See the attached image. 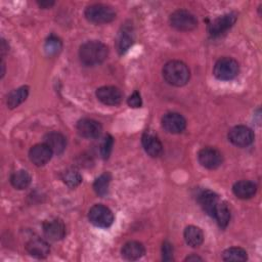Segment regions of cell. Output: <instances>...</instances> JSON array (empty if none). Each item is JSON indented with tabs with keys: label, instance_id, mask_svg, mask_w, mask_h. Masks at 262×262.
I'll use <instances>...</instances> for the list:
<instances>
[{
	"label": "cell",
	"instance_id": "obj_1",
	"mask_svg": "<svg viewBox=\"0 0 262 262\" xmlns=\"http://www.w3.org/2000/svg\"><path fill=\"white\" fill-rule=\"evenodd\" d=\"M108 49L105 44L97 40H91L83 43L79 49L81 62L86 67L100 64L107 57Z\"/></svg>",
	"mask_w": 262,
	"mask_h": 262
},
{
	"label": "cell",
	"instance_id": "obj_2",
	"mask_svg": "<svg viewBox=\"0 0 262 262\" xmlns=\"http://www.w3.org/2000/svg\"><path fill=\"white\" fill-rule=\"evenodd\" d=\"M163 77L168 84L180 87L188 82L190 72L184 62L180 60H170L163 68Z\"/></svg>",
	"mask_w": 262,
	"mask_h": 262
},
{
	"label": "cell",
	"instance_id": "obj_3",
	"mask_svg": "<svg viewBox=\"0 0 262 262\" xmlns=\"http://www.w3.org/2000/svg\"><path fill=\"white\" fill-rule=\"evenodd\" d=\"M85 17L93 24H107L116 18V11L105 4H92L86 7Z\"/></svg>",
	"mask_w": 262,
	"mask_h": 262
},
{
	"label": "cell",
	"instance_id": "obj_4",
	"mask_svg": "<svg viewBox=\"0 0 262 262\" xmlns=\"http://www.w3.org/2000/svg\"><path fill=\"white\" fill-rule=\"evenodd\" d=\"M213 73L219 80H232L238 74V63L231 57H222L216 61Z\"/></svg>",
	"mask_w": 262,
	"mask_h": 262
},
{
	"label": "cell",
	"instance_id": "obj_5",
	"mask_svg": "<svg viewBox=\"0 0 262 262\" xmlns=\"http://www.w3.org/2000/svg\"><path fill=\"white\" fill-rule=\"evenodd\" d=\"M170 25L178 31H191L196 28V17L185 9H178L170 15Z\"/></svg>",
	"mask_w": 262,
	"mask_h": 262
},
{
	"label": "cell",
	"instance_id": "obj_6",
	"mask_svg": "<svg viewBox=\"0 0 262 262\" xmlns=\"http://www.w3.org/2000/svg\"><path fill=\"white\" fill-rule=\"evenodd\" d=\"M88 218L93 225L102 228L110 227L114 222L113 212L101 204H96L90 208Z\"/></svg>",
	"mask_w": 262,
	"mask_h": 262
},
{
	"label": "cell",
	"instance_id": "obj_7",
	"mask_svg": "<svg viewBox=\"0 0 262 262\" xmlns=\"http://www.w3.org/2000/svg\"><path fill=\"white\" fill-rule=\"evenodd\" d=\"M228 139L232 144L238 147H245L250 145L253 142L254 133L252 129H250L249 127L244 125H238L233 127L229 131Z\"/></svg>",
	"mask_w": 262,
	"mask_h": 262
},
{
	"label": "cell",
	"instance_id": "obj_8",
	"mask_svg": "<svg viewBox=\"0 0 262 262\" xmlns=\"http://www.w3.org/2000/svg\"><path fill=\"white\" fill-rule=\"evenodd\" d=\"M200 164L207 169H216L222 164L221 152L214 147L202 148L198 154Z\"/></svg>",
	"mask_w": 262,
	"mask_h": 262
},
{
	"label": "cell",
	"instance_id": "obj_9",
	"mask_svg": "<svg viewBox=\"0 0 262 262\" xmlns=\"http://www.w3.org/2000/svg\"><path fill=\"white\" fill-rule=\"evenodd\" d=\"M235 20H236L235 13L230 12V13L223 14L210 23V25L208 26V31L210 35L218 36L224 33L225 31H227L228 29H230L234 25Z\"/></svg>",
	"mask_w": 262,
	"mask_h": 262
},
{
	"label": "cell",
	"instance_id": "obj_10",
	"mask_svg": "<svg viewBox=\"0 0 262 262\" xmlns=\"http://www.w3.org/2000/svg\"><path fill=\"white\" fill-rule=\"evenodd\" d=\"M163 128L172 134L181 133L186 127V121L182 115L178 113H167L162 118Z\"/></svg>",
	"mask_w": 262,
	"mask_h": 262
},
{
	"label": "cell",
	"instance_id": "obj_11",
	"mask_svg": "<svg viewBox=\"0 0 262 262\" xmlns=\"http://www.w3.org/2000/svg\"><path fill=\"white\" fill-rule=\"evenodd\" d=\"M96 97L106 105H117L121 103L123 94L121 90L115 86H103L96 90Z\"/></svg>",
	"mask_w": 262,
	"mask_h": 262
},
{
	"label": "cell",
	"instance_id": "obj_12",
	"mask_svg": "<svg viewBox=\"0 0 262 262\" xmlns=\"http://www.w3.org/2000/svg\"><path fill=\"white\" fill-rule=\"evenodd\" d=\"M52 154V150L46 143H39L31 147L29 158L34 165L41 167L49 162Z\"/></svg>",
	"mask_w": 262,
	"mask_h": 262
},
{
	"label": "cell",
	"instance_id": "obj_13",
	"mask_svg": "<svg viewBox=\"0 0 262 262\" xmlns=\"http://www.w3.org/2000/svg\"><path fill=\"white\" fill-rule=\"evenodd\" d=\"M77 130L79 134L85 138H96L100 135L102 127L99 122L93 119H81L77 123Z\"/></svg>",
	"mask_w": 262,
	"mask_h": 262
},
{
	"label": "cell",
	"instance_id": "obj_14",
	"mask_svg": "<svg viewBox=\"0 0 262 262\" xmlns=\"http://www.w3.org/2000/svg\"><path fill=\"white\" fill-rule=\"evenodd\" d=\"M43 232L48 239L56 242L64 237L66 226L61 220L53 219L43 223Z\"/></svg>",
	"mask_w": 262,
	"mask_h": 262
},
{
	"label": "cell",
	"instance_id": "obj_15",
	"mask_svg": "<svg viewBox=\"0 0 262 262\" xmlns=\"http://www.w3.org/2000/svg\"><path fill=\"white\" fill-rule=\"evenodd\" d=\"M141 143L145 152L150 157H159L163 151V145L160 139L150 132H144L141 137Z\"/></svg>",
	"mask_w": 262,
	"mask_h": 262
},
{
	"label": "cell",
	"instance_id": "obj_16",
	"mask_svg": "<svg viewBox=\"0 0 262 262\" xmlns=\"http://www.w3.org/2000/svg\"><path fill=\"white\" fill-rule=\"evenodd\" d=\"M198 201L200 203V205L202 206V208L204 209V211H206V213L208 215H210L211 217H213L214 215V211L215 208L218 204V202L220 201L219 196L213 192L212 190L209 189H205L202 190L199 195H198Z\"/></svg>",
	"mask_w": 262,
	"mask_h": 262
},
{
	"label": "cell",
	"instance_id": "obj_17",
	"mask_svg": "<svg viewBox=\"0 0 262 262\" xmlns=\"http://www.w3.org/2000/svg\"><path fill=\"white\" fill-rule=\"evenodd\" d=\"M26 249L31 256L39 259L47 257L50 252L49 245L44 239L38 237L30 239L26 245Z\"/></svg>",
	"mask_w": 262,
	"mask_h": 262
},
{
	"label": "cell",
	"instance_id": "obj_18",
	"mask_svg": "<svg viewBox=\"0 0 262 262\" xmlns=\"http://www.w3.org/2000/svg\"><path fill=\"white\" fill-rule=\"evenodd\" d=\"M134 41V33L132 31L131 26L125 25L121 28V31L117 37V49L120 54L125 53Z\"/></svg>",
	"mask_w": 262,
	"mask_h": 262
},
{
	"label": "cell",
	"instance_id": "obj_19",
	"mask_svg": "<svg viewBox=\"0 0 262 262\" xmlns=\"http://www.w3.org/2000/svg\"><path fill=\"white\" fill-rule=\"evenodd\" d=\"M232 191L236 198L247 200L254 196L257 191V185L250 180H241L233 184Z\"/></svg>",
	"mask_w": 262,
	"mask_h": 262
},
{
	"label": "cell",
	"instance_id": "obj_20",
	"mask_svg": "<svg viewBox=\"0 0 262 262\" xmlns=\"http://www.w3.org/2000/svg\"><path fill=\"white\" fill-rule=\"evenodd\" d=\"M122 256L123 258H125L126 260H138L139 258H141L144 253H145V248L144 246L136 241H130L127 242L122 250H121Z\"/></svg>",
	"mask_w": 262,
	"mask_h": 262
},
{
	"label": "cell",
	"instance_id": "obj_21",
	"mask_svg": "<svg viewBox=\"0 0 262 262\" xmlns=\"http://www.w3.org/2000/svg\"><path fill=\"white\" fill-rule=\"evenodd\" d=\"M44 143H46L52 152L61 154L67 146L66 137L59 132H49L44 136Z\"/></svg>",
	"mask_w": 262,
	"mask_h": 262
},
{
	"label": "cell",
	"instance_id": "obj_22",
	"mask_svg": "<svg viewBox=\"0 0 262 262\" xmlns=\"http://www.w3.org/2000/svg\"><path fill=\"white\" fill-rule=\"evenodd\" d=\"M184 239L188 246L198 248L204 241L203 230L198 226L189 225L184 229Z\"/></svg>",
	"mask_w": 262,
	"mask_h": 262
},
{
	"label": "cell",
	"instance_id": "obj_23",
	"mask_svg": "<svg viewBox=\"0 0 262 262\" xmlns=\"http://www.w3.org/2000/svg\"><path fill=\"white\" fill-rule=\"evenodd\" d=\"M213 218L216 219L218 225L221 228H225L228 225L230 220V210L225 202L221 200L218 202L214 211Z\"/></svg>",
	"mask_w": 262,
	"mask_h": 262
},
{
	"label": "cell",
	"instance_id": "obj_24",
	"mask_svg": "<svg viewBox=\"0 0 262 262\" xmlns=\"http://www.w3.org/2000/svg\"><path fill=\"white\" fill-rule=\"evenodd\" d=\"M29 94V87L21 86L12 90L7 96V106L9 108H14L23 103Z\"/></svg>",
	"mask_w": 262,
	"mask_h": 262
},
{
	"label": "cell",
	"instance_id": "obj_25",
	"mask_svg": "<svg viewBox=\"0 0 262 262\" xmlns=\"http://www.w3.org/2000/svg\"><path fill=\"white\" fill-rule=\"evenodd\" d=\"M31 175L26 170H18L10 176V182L17 189H25L31 183Z\"/></svg>",
	"mask_w": 262,
	"mask_h": 262
},
{
	"label": "cell",
	"instance_id": "obj_26",
	"mask_svg": "<svg viewBox=\"0 0 262 262\" xmlns=\"http://www.w3.org/2000/svg\"><path fill=\"white\" fill-rule=\"evenodd\" d=\"M248 258L246 250L237 247L228 248L222 254L224 261H246Z\"/></svg>",
	"mask_w": 262,
	"mask_h": 262
},
{
	"label": "cell",
	"instance_id": "obj_27",
	"mask_svg": "<svg viewBox=\"0 0 262 262\" xmlns=\"http://www.w3.org/2000/svg\"><path fill=\"white\" fill-rule=\"evenodd\" d=\"M110 182H111V175H110V173L101 174L93 183V188H94L95 192L99 196H104L107 193Z\"/></svg>",
	"mask_w": 262,
	"mask_h": 262
},
{
	"label": "cell",
	"instance_id": "obj_28",
	"mask_svg": "<svg viewBox=\"0 0 262 262\" xmlns=\"http://www.w3.org/2000/svg\"><path fill=\"white\" fill-rule=\"evenodd\" d=\"M62 47V43L59 40V38L51 35L50 37L47 38V40L45 41L44 44V51L46 53V55L48 56H54L56 54H58V52L61 50Z\"/></svg>",
	"mask_w": 262,
	"mask_h": 262
},
{
	"label": "cell",
	"instance_id": "obj_29",
	"mask_svg": "<svg viewBox=\"0 0 262 262\" xmlns=\"http://www.w3.org/2000/svg\"><path fill=\"white\" fill-rule=\"evenodd\" d=\"M62 180L69 187H76L82 182V176L76 170L69 169L62 173Z\"/></svg>",
	"mask_w": 262,
	"mask_h": 262
},
{
	"label": "cell",
	"instance_id": "obj_30",
	"mask_svg": "<svg viewBox=\"0 0 262 262\" xmlns=\"http://www.w3.org/2000/svg\"><path fill=\"white\" fill-rule=\"evenodd\" d=\"M113 144H114V139L111 135H106L102 142H101V145H100V154H101V157L105 160V159H108L110 155H111V151H112V148H113Z\"/></svg>",
	"mask_w": 262,
	"mask_h": 262
},
{
	"label": "cell",
	"instance_id": "obj_31",
	"mask_svg": "<svg viewBox=\"0 0 262 262\" xmlns=\"http://www.w3.org/2000/svg\"><path fill=\"white\" fill-rule=\"evenodd\" d=\"M162 253L164 261H173V247L169 242H164Z\"/></svg>",
	"mask_w": 262,
	"mask_h": 262
},
{
	"label": "cell",
	"instance_id": "obj_32",
	"mask_svg": "<svg viewBox=\"0 0 262 262\" xmlns=\"http://www.w3.org/2000/svg\"><path fill=\"white\" fill-rule=\"evenodd\" d=\"M127 103L131 107H140L142 104V99L138 91H134L128 98Z\"/></svg>",
	"mask_w": 262,
	"mask_h": 262
},
{
	"label": "cell",
	"instance_id": "obj_33",
	"mask_svg": "<svg viewBox=\"0 0 262 262\" xmlns=\"http://www.w3.org/2000/svg\"><path fill=\"white\" fill-rule=\"evenodd\" d=\"M38 4L42 8H49L54 4V2L53 1H41V2H38Z\"/></svg>",
	"mask_w": 262,
	"mask_h": 262
},
{
	"label": "cell",
	"instance_id": "obj_34",
	"mask_svg": "<svg viewBox=\"0 0 262 262\" xmlns=\"http://www.w3.org/2000/svg\"><path fill=\"white\" fill-rule=\"evenodd\" d=\"M8 51V44L5 42L4 39H2L1 41V54L2 56H4V54Z\"/></svg>",
	"mask_w": 262,
	"mask_h": 262
},
{
	"label": "cell",
	"instance_id": "obj_35",
	"mask_svg": "<svg viewBox=\"0 0 262 262\" xmlns=\"http://www.w3.org/2000/svg\"><path fill=\"white\" fill-rule=\"evenodd\" d=\"M203 259L201 258V257H199V256H196V255H190V256H188V257H186L185 258V261H202Z\"/></svg>",
	"mask_w": 262,
	"mask_h": 262
}]
</instances>
